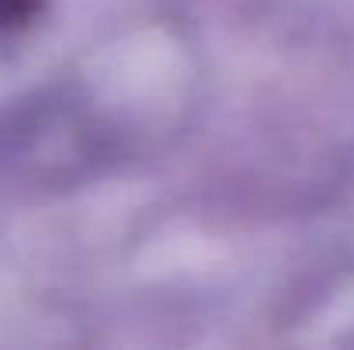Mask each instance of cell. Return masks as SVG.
<instances>
[{
    "label": "cell",
    "mask_w": 354,
    "mask_h": 350,
    "mask_svg": "<svg viewBox=\"0 0 354 350\" xmlns=\"http://www.w3.org/2000/svg\"><path fill=\"white\" fill-rule=\"evenodd\" d=\"M45 0H0V31H14L24 28L28 21L38 17Z\"/></svg>",
    "instance_id": "6da1fadb"
}]
</instances>
